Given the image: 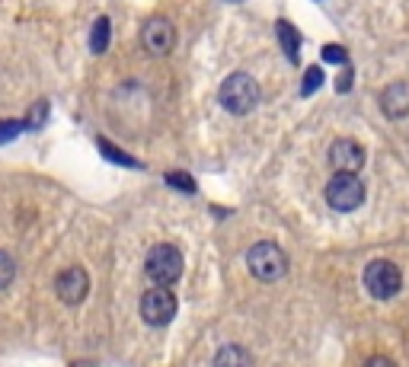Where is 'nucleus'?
I'll list each match as a JSON object with an SVG mask.
<instances>
[{
  "label": "nucleus",
  "mask_w": 409,
  "mask_h": 367,
  "mask_svg": "<svg viewBox=\"0 0 409 367\" xmlns=\"http://www.w3.org/2000/svg\"><path fill=\"white\" fill-rule=\"evenodd\" d=\"M218 99L230 115H250L259 105V84L250 74H230L218 90Z\"/></svg>",
  "instance_id": "obj_1"
},
{
  "label": "nucleus",
  "mask_w": 409,
  "mask_h": 367,
  "mask_svg": "<svg viewBox=\"0 0 409 367\" xmlns=\"http://www.w3.org/2000/svg\"><path fill=\"white\" fill-rule=\"evenodd\" d=\"M144 271L153 281V288H170L182 278V252L176 250L173 243H160L147 252L144 259Z\"/></svg>",
  "instance_id": "obj_2"
},
{
  "label": "nucleus",
  "mask_w": 409,
  "mask_h": 367,
  "mask_svg": "<svg viewBox=\"0 0 409 367\" xmlns=\"http://www.w3.org/2000/svg\"><path fill=\"white\" fill-rule=\"evenodd\" d=\"M246 265H250V271L259 281H278V278L288 275V256L282 252V246H275V243H269V240L250 246Z\"/></svg>",
  "instance_id": "obj_3"
},
{
  "label": "nucleus",
  "mask_w": 409,
  "mask_h": 367,
  "mask_svg": "<svg viewBox=\"0 0 409 367\" xmlns=\"http://www.w3.org/2000/svg\"><path fill=\"white\" fill-rule=\"evenodd\" d=\"M326 205L333 211H355L365 205V182L352 173H336L326 182Z\"/></svg>",
  "instance_id": "obj_4"
},
{
  "label": "nucleus",
  "mask_w": 409,
  "mask_h": 367,
  "mask_svg": "<svg viewBox=\"0 0 409 367\" xmlns=\"http://www.w3.org/2000/svg\"><path fill=\"white\" fill-rule=\"evenodd\" d=\"M365 288H367L371 297L390 300V297H396V291L403 288V275H400V269H396L394 262L377 259V262H371L365 269Z\"/></svg>",
  "instance_id": "obj_5"
},
{
  "label": "nucleus",
  "mask_w": 409,
  "mask_h": 367,
  "mask_svg": "<svg viewBox=\"0 0 409 367\" xmlns=\"http://www.w3.org/2000/svg\"><path fill=\"white\" fill-rule=\"evenodd\" d=\"M141 45H144L147 55L153 58H167L176 49V26L167 16H151V20L141 26Z\"/></svg>",
  "instance_id": "obj_6"
},
{
  "label": "nucleus",
  "mask_w": 409,
  "mask_h": 367,
  "mask_svg": "<svg viewBox=\"0 0 409 367\" xmlns=\"http://www.w3.org/2000/svg\"><path fill=\"white\" fill-rule=\"evenodd\" d=\"M141 316L151 326H167L176 316V297L170 294V288H151L141 297Z\"/></svg>",
  "instance_id": "obj_7"
},
{
  "label": "nucleus",
  "mask_w": 409,
  "mask_h": 367,
  "mask_svg": "<svg viewBox=\"0 0 409 367\" xmlns=\"http://www.w3.org/2000/svg\"><path fill=\"white\" fill-rule=\"evenodd\" d=\"M329 167H333L336 173L358 176V169L365 167V150H361L358 141H352V138L333 141V147H329Z\"/></svg>",
  "instance_id": "obj_8"
},
{
  "label": "nucleus",
  "mask_w": 409,
  "mask_h": 367,
  "mask_svg": "<svg viewBox=\"0 0 409 367\" xmlns=\"http://www.w3.org/2000/svg\"><path fill=\"white\" fill-rule=\"evenodd\" d=\"M55 291L58 297L64 300V304H84L87 291H90V278H87V271L80 269V265H74V269H64L61 275H58L55 281Z\"/></svg>",
  "instance_id": "obj_9"
},
{
  "label": "nucleus",
  "mask_w": 409,
  "mask_h": 367,
  "mask_svg": "<svg viewBox=\"0 0 409 367\" xmlns=\"http://www.w3.org/2000/svg\"><path fill=\"white\" fill-rule=\"evenodd\" d=\"M381 109L387 118H406L409 115V84L406 80H396V84L384 86L381 93Z\"/></svg>",
  "instance_id": "obj_10"
},
{
  "label": "nucleus",
  "mask_w": 409,
  "mask_h": 367,
  "mask_svg": "<svg viewBox=\"0 0 409 367\" xmlns=\"http://www.w3.org/2000/svg\"><path fill=\"white\" fill-rule=\"evenodd\" d=\"M275 32H278V42H282V49H284V55H288V61L298 64V55H301V32L291 26V22H284V20L275 22Z\"/></svg>",
  "instance_id": "obj_11"
},
{
  "label": "nucleus",
  "mask_w": 409,
  "mask_h": 367,
  "mask_svg": "<svg viewBox=\"0 0 409 367\" xmlns=\"http://www.w3.org/2000/svg\"><path fill=\"white\" fill-rule=\"evenodd\" d=\"M215 367H256L250 358V352L240 345H224L221 352L215 354Z\"/></svg>",
  "instance_id": "obj_12"
},
{
  "label": "nucleus",
  "mask_w": 409,
  "mask_h": 367,
  "mask_svg": "<svg viewBox=\"0 0 409 367\" xmlns=\"http://www.w3.org/2000/svg\"><path fill=\"white\" fill-rule=\"evenodd\" d=\"M109 39H112L109 16H96V22H93V29H90V51L93 55H103V51L109 49Z\"/></svg>",
  "instance_id": "obj_13"
},
{
  "label": "nucleus",
  "mask_w": 409,
  "mask_h": 367,
  "mask_svg": "<svg viewBox=\"0 0 409 367\" xmlns=\"http://www.w3.org/2000/svg\"><path fill=\"white\" fill-rule=\"evenodd\" d=\"M99 144V153H103L106 160H112V163H122V167H138V160L132 157V153H125V150H118L112 141H106V138H99L96 141Z\"/></svg>",
  "instance_id": "obj_14"
},
{
  "label": "nucleus",
  "mask_w": 409,
  "mask_h": 367,
  "mask_svg": "<svg viewBox=\"0 0 409 367\" xmlns=\"http://www.w3.org/2000/svg\"><path fill=\"white\" fill-rule=\"evenodd\" d=\"M45 118H49V103H45V99H39V103L29 109V115H26V122H23V125H26L29 131H39V128L45 125Z\"/></svg>",
  "instance_id": "obj_15"
},
{
  "label": "nucleus",
  "mask_w": 409,
  "mask_h": 367,
  "mask_svg": "<svg viewBox=\"0 0 409 367\" xmlns=\"http://www.w3.org/2000/svg\"><path fill=\"white\" fill-rule=\"evenodd\" d=\"M320 86H323V67H307L304 80H301V93H304V96H313Z\"/></svg>",
  "instance_id": "obj_16"
},
{
  "label": "nucleus",
  "mask_w": 409,
  "mask_h": 367,
  "mask_svg": "<svg viewBox=\"0 0 409 367\" xmlns=\"http://www.w3.org/2000/svg\"><path fill=\"white\" fill-rule=\"evenodd\" d=\"M13 278H16V262H13V256L0 250V291H4V288H10V281H13Z\"/></svg>",
  "instance_id": "obj_17"
},
{
  "label": "nucleus",
  "mask_w": 409,
  "mask_h": 367,
  "mask_svg": "<svg viewBox=\"0 0 409 367\" xmlns=\"http://www.w3.org/2000/svg\"><path fill=\"white\" fill-rule=\"evenodd\" d=\"M167 186L182 188L186 195H195V179L189 173H182V169H180V173H176V169H173V173H167Z\"/></svg>",
  "instance_id": "obj_18"
},
{
  "label": "nucleus",
  "mask_w": 409,
  "mask_h": 367,
  "mask_svg": "<svg viewBox=\"0 0 409 367\" xmlns=\"http://www.w3.org/2000/svg\"><path fill=\"white\" fill-rule=\"evenodd\" d=\"M323 61L342 64V67H346V64H348V55H346V49H339V45H326V49H323Z\"/></svg>",
  "instance_id": "obj_19"
},
{
  "label": "nucleus",
  "mask_w": 409,
  "mask_h": 367,
  "mask_svg": "<svg viewBox=\"0 0 409 367\" xmlns=\"http://www.w3.org/2000/svg\"><path fill=\"white\" fill-rule=\"evenodd\" d=\"M23 122H0V144H7V141H13L16 134L23 131Z\"/></svg>",
  "instance_id": "obj_20"
},
{
  "label": "nucleus",
  "mask_w": 409,
  "mask_h": 367,
  "mask_svg": "<svg viewBox=\"0 0 409 367\" xmlns=\"http://www.w3.org/2000/svg\"><path fill=\"white\" fill-rule=\"evenodd\" d=\"M348 86H352V67H342V74H339V80H336V90L339 93H348Z\"/></svg>",
  "instance_id": "obj_21"
},
{
  "label": "nucleus",
  "mask_w": 409,
  "mask_h": 367,
  "mask_svg": "<svg viewBox=\"0 0 409 367\" xmlns=\"http://www.w3.org/2000/svg\"><path fill=\"white\" fill-rule=\"evenodd\" d=\"M365 367H396V364H394V361H390V358H384V354H375V358L367 361Z\"/></svg>",
  "instance_id": "obj_22"
}]
</instances>
